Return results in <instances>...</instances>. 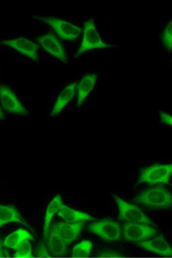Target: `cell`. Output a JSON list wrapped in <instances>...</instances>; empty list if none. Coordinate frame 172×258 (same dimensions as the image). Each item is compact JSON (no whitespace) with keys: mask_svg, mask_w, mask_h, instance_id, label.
I'll return each mask as SVG.
<instances>
[{"mask_svg":"<svg viewBox=\"0 0 172 258\" xmlns=\"http://www.w3.org/2000/svg\"><path fill=\"white\" fill-rule=\"evenodd\" d=\"M135 201L146 208L154 210L169 209L172 205L170 191L163 186H155L140 192Z\"/></svg>","mask_w":172,"mask_h":258,"instance_id":"obj_1","label":"cell"},{"mask_svg":"<svg viewBox=\"0 0 172 258\" xmlns=\"http://www.w3.org/2000/svg\"><path fill=\"white\" fill-rule=\"evenodd\" d=\"M171 163H156L148 166L139 174L138 183L162 185L169 182L171 176Z\"/></svg>","mask_w":172,"mask_h":258,"instance_id":"obj_2","label":"cell"},{"mask_svg":"<svg viewBox=\"0 0 172 258\" xmlns=\"http://www.w3.org/2000/svg\"><path fill=\"white\" fill-rule=\"evenodd\" d=\"M83 31V39L81 41V45L76 52V57H78L79 55L90 51V50H94V49H102V48H110L113 46L112 44H109L107 42H104L101 36L99 34L97 30L95 24L92 19L87 21L84 24V28Z\"/></svg>","mask_w":172,"mask_h":258,"instance_id":"obj_3","label":"cell"},{"mask_svg":"<svg viewBox=\"0 0 172 258\" xmlns=\"http://www.w3.org/2000/svg\"><path fill=\"white\" fill-rule=\"evenodd\" d=\"M119 209V219L129 224H144L153 225V222L148 217L139 207L124 201L122 197L113 196Z\"/></svg>","mask_w":172,"mask_h":258,"instance_id":"obj_4","label":"cell"},{"mask_svg":"<svg viewBox=\"0 0 172 258\" xmlns=\"http://www.w3.org/2000/svg\"><path fill=\"white\" fill-rule=\"evenodd\" d=\"M89 231L97 235L104 241L113 242L123 238L122 226L116 221L111 219H103L95 223H92L88 227Z\"/></svg>","mask_w":172,"mask_h":258,"instance_id":"obj_5","label":"cell"},{"mask_svg":"<svg viewBox=\"0 0 172 258\" xmlns=\"http://www.w3.org/2000/svg\"><path fill=\"white\" fill-rule=\"evenodd\" d=\"M37 19L46 23L50 27L55 30V33L61 37L64 41H76L82 32V27L76 26L75 24L69 21L63 20L55 17H41L38 16Z\"/></svg>","mask_w":172,"mask_h":258,"instance_id":"obj_6","label":"cell"},{"mask_svg":"<svg viewBox=\"0 0 172 258\" xmlns=\"http://www.w3.org/2000/svg\"><path fill=\"white\" fill-rule=\"evenodd\" d=\"M125 240L138 243L150 239L157 234V230L152 225L144 224H129L126 223L122 228Z\"/></svg>","mask_w":172,"mask_h":258,"instance_id":"obj_7","label":"cell"},{"mask_svg":"<svg viewBox=\"0 0 172 258\" xmlns=\"http://www.w3.org/2000/svg\"><path fill=\"white\" fill-rule=\"evenodd\" d=\"M83 228H84V223L82 222H79V223L61 222V223H55L53 224L50 231L55 233L66 244L69 245L77 239Z\"/></svg>","mask_w":172,"mask_h":258,"instance_id":"obj_8","label":"cell"},{"mask_svg":"<svg viewBox=\"0 0 172 258\" xmlns=\"http://www.w3.org/2000/svg\"><path fill=\"white\" fill-rule=\"evenodd\" d=\"M0 102L2 108L8 113L22 116L28 115L27 109L19 102L14 91L4 85L0 86Z\"/></svg>","mask_w":172,"mask_h":258,"instance_id":"obj_9","label":"cell"},{"mask_svg":"<svg viewBox=\"0 0 172 258\" xmlns=\"http://www.w3.org/2000/svg\"><path fill=\"white\" fill-rule=\"evenodd\" d=\"M37 41L41 44V47L48 54L55 56L61 61L67 63V55L65 49L63 47L61 41L56 38L54 33L49 32L47 34L42 35L37 38Z\"/></svg>","mask_w":172,"mask_h":258,"instance_id":"obj_10","label":"cell"},{"mask_svg":"<svg viewBox=\"0 0 172 258\" xmlns=\"http://www.w3.org/2000/svg\"><path fill=\"white\" fill-rule=\"evenodd\" d=\"M2 44L8 46V47L13 48L15 51L19 52L20 54L30 57L34 61L39 60L38 45L27 38H16V39L5 40V41H2Z\"/></svg>","mask_w":172,"mask_h":258,"instance_id":"obj_11","label":"cell"},{"mask_svg":"<svg viewBox=\"0 0 172 258\" xmlns=\"http://www.w3.org/2000/svg\"><path fill=\"white\" fill-rule=\"evenodd\" d=\"M138 246L142 249L151 251L153 253H156L163 256H171V246L165 240V238L159 235L155 238H150L147 240H143L141 242H138Z\"/></svg>","mask_w":172,"mask_h":258,"instance_id":"obj_12","label":"cell"},{"mask_svg":"<svg viewBox=\"0 0 172 258\" xmlns=\"http://www.w3.org/2000/svg\"><path fill=\"white\" fill-rule=\"evenodd\" d=\"M10 223H17L29 226L15 207L12 205L0 204V227Z\"/></svg>","mask_w":172,"mask_h":258,"instance_id":"obj_13","label":"cell"},{"mask_svg":"<svg viewBox=\"0 0 172 258\" xmlns=\"http://www.w3.org/2000/svg\"><path fill=\"white\" fill-rule=\"evenodd\" d=\"M76 87H77V84L74 82V83H71L62 90L53 106L51 116H56L59 114H61L62 110L65 108V106L74 99L76 94Z\"/></svg>","mask_w":172,"mask_h":258,"instance_id":"obj_14","label":"cell"},{"mask_svg":"<svg viewBox=\"0 0 172 258\" xmlns=\"http://www.w3.org/2000/svg\"><path fill=\"white\" fill-rule=\"evenodd\" d=\"M97 81V75L88 74L84 75L81 80L77 84V105L80 106L85 102L87 97L89 96L92 89L94 88Z\"/></svg>","mask_w":172,"mask_h":258,"instance_id":"obj_15","label":"cell"},{"mask_svg":"<svg viewBox=\"0 0 172 258\" xmlns=\"http://www.w3.org/2000/svg\"><path fill=\"white\" fill-rule=\"evenodd\" d=\"M58 215L65 222L70 223H84L87 221H94V218L90 214L83 211H76L64 204L62 205L61 209L58 211Z\"/></svg>","mask_w":172,"mask_h":258,"instance_id":"obj_16","label":"cell"},{"mask_svg":"<svg viewBox=\"0 0 172 258\" xmlns=\"http://www.w3.org/2000/svg\"><path fill=\"white\" fill-rule=\"evenodd\" d=\"M62 205V196L58 195L55 196L49 203L46 211H45V215H44V223H43V239L46 240L48 238L49 232H50V226H51V222L53 218L58 213L59 210L61 209Z\"/></svg>","mask_w":172,"mask_h":258,"instance_id":"obj_17","label":"cell"},{"mask_svg":"<svg viewBox=\"0 0 172 258\" xmlns=\"http://www.w3.org/2000/svg\"><path fill=\"white\" fill-rule=\"evenodd\" d=\"M32 235L26 229H17L15 231L9 234L6 238L3 239V245L5 248L12 249L16 251V249L20 246L23 242L32 239Z\"/></svg>","mask_w":172,"mask_h":258,"instance_id":"obj_18","label":"cell"},{"mask_svg":"<svg viewBox=\"0 0 172 258\" xmlns=\"http://www.w3.org/2000/svg\"><path fill=\"white\" fill-rule=\"evenodd\" d=\"M46 240H47V248L51 255L64 256L67 254L68 245L66 244L53 231L49 232L48 238Z\"/></svg>","mask_w":172,"mask_h":258,"instance_id":"obj_19","label":"cell"},{"mask_svg":"<svg viewBox=\"0 0 172 258\" xmlns=\"http://www.w3.org/2000/svg\"><path fill=\"white\" fill-rule=\"evenodd\" d=\"M92 250V242L85 239L76 244L72 250V255L74 257H88L90 256Z\"/></svg>","mask_w":172,"mask_h":258,"instance_id":"obj_20","label":"cell"},{"mask_svg":"<svg viewBox=\"0 0 172 258\" xmlns=\"http://www.w3.org/2000/svg\"><path fill=\"white\" fill-rule=\"evenodd\" d=\"M15 257H31L33 256V251H32V246L30 244V241L27 240L23 242L22 244L16 249Z\"/></svg>","mask_w":172,"mask_h":258,"instance_id":"obj_21","label":"cell"},{"mask_svg":"<svg viewBox=\"0 0 172 258\" xmlns=\"http://www.w3.org/2000/svg\"><path fill=\"white\" fill-rule=\"evenodd\" d=\"M162 42L169 52L172 49V26L171 22L168 23V25L165 27L163 33L161 35Z\"/></svg>","mask_w":172,"mask_h":258,"instance_id":"obj_22","label":"cell"},{"mask_svg":"<svg viewBox=\"0 0 172 258\" xmlns=\"http://www.w3.org/2000/svg\"><path fill=\"white\" fill-rule=\"evenodd\" d=\"M36 256L38 257H49L52 256L50 251H48V248L45 246L43 242H40L39 245L36 248Z\"/></svg>","mask_w":172,"mask_h":258,"instance_id":"obj_23","label":"cell"},{"mask_svg":"<svg viewBox=\"0 0 172 258\" xmlns=\"http://www.w3.org/2000/svg\"><path fill=\"white\" fill-rule=\"evenodd\" d=\"M97 255L102 257H117V256H121L122 253L114 250H102Z\"/></svg>","mask_w":172,"mask_h":258,"instance_id":"obj_24","label":"cell"},{"mask_svg":"<svg viewBox=\"0 0 172 258\" xmlns=\"http://www.w3.org/2000/svg\"><path fill=\"white\" fill-rule=\"evenodd\" d=\"M159 116H160V120L162 121V123H164L165 125H168V126H171L172 117L170 114H167L165 112H161Z\"/></svg>","mask_w":172,"mask_h":258,"instance_id":"obj_25","label":"cell"},{"mask_svg":"<svg viewBox=\"0 0 172 258\" xmlns=\"http://www.w3.org/2000/svg\"><path fill=\"white\" fill-rule=\"evenodd\" d=\"M8 256H10V253L4 247L3 240L0 238V257H8Z\"/></svg>","mask_w":172,"mask_h":258,"instance_id":"obj_26","label":"cell"},{"mask_svg":"<svg viewBox=\"0 0 172 258\" xmlns=\"http://www.w3.org/2000/svg\"><path fill=\"white\" fill-rule=\"evenodd\" d=\"M5 118V116H4V113H3V111H2V109L0 107V119H4Z\"/></svg>","mask_w":172,"mask_h":258,"instance_id":"obj_27","label":"cell"}]
</instances>
